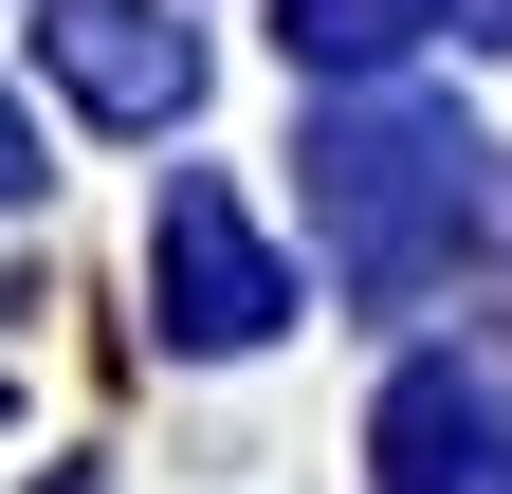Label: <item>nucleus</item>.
<instances>
[{"label": "nucleus", "mask_w": 512, "mask_h": 494, "mask_svg": "<svg viewBox=\"0 0 512 494\" xmlns=\"http://www.w3.org/2000/svg\"><path fill=\"white\" fill-rule=\"evenodd\" d=\"M311 220H330V257H348L366 293H421V275L476 238V147L421 129V110H366V129L311 147Z\"/></svg>", "instance_id": "f257e3e1"}, {"label": "nucleus", "mask_w": 512, "mask_h": 494, "mask_svg": "<svg viewBox=\"0 0 512 494\" xmlns=\"http://www.w3.org/2000/svg\"><path fill=\"white\" fill-rule=\"evenodd\" d=\"M147 293H165V330H183V348H256V330L293 312L275 238H256V220H238V183H202V165H183V183H165V220H147Z\"/></svg>", "instance_id": "f03ea898"}, {"label": "nucleus", "mask_w": 512, "mask_h": 494, "mask_svg": "<svg viewBox=\"0 0 512 494\" xmlns=\"http://www.w3.org/2000/svg\"><path fill=\"white\" fill-rule=\"evenodd\" d=\"M37 55H55L74 110H110V129H183V110H202V37L147 19V0H55Z\"/></svg>", "instance_id": "7ed1b4c3"}, {"label": "nucleus", "mask_w": 512, "mask_h": 494, "mask_svg": "<svg viewBox=\"0 0 512 494\" xmlns=\"http://www.w3.org/2000/svg\"><path fill=\"white\" fill-rule=\"evenodd\" d=\"M384 494H494V403L458 366H403L384 385Z\"/></svg>", "instance_id": "20e7f679"}, {"label": "nucleus", "mask_w": 512, "mask_h": 494, "mask_svg": "<svg viewBox=\"0 0 512 494\" xmlns=\"http://www.w3.org/2000/svg\"><path fill=\"white\" fill-rule=\"evenodd\" d=\"M421 19H458V0H293V74H403L421 55Z\"/></svg>", "instance_id": "39448f33"}, {"label": "nucleus", "mask_w": 512, "mask_h": 494, "mask_svg": "<svg viewBox=\"0 0 512 494\" xmlns=\"http://www.w3.org/2000/svg\"><path fill=\"white\" fill-rule=\"evenodd\" d=\"M19 183H37V129H19V92H0V202H19Z\"/></svg>", "instance_id": "423d86ee"}, {"label": "nucleus", "mask_w": 512, "mask_h": 494, "mask_svg": "<svg viewBox=\"0 0 512 494\" xmlns=\"http://www.w3.org/2000/svg\"><path fill=\"white\" fill-rule=\"evenodd\" d=\"M458 19H476V37H512V0H458Z\"/></svg>", "instance_id": "0eeeda50"}, {"label": "nucleus", "mask_w": 512, "mask_h": 494, "mask_svg": "<svg viewBox=\"0 0 512 494\" xmlns=\"http://www.w3.org/2000/svg\"><path fill=\"white\" fill-rule=\"evenodd\" d=\"M37 494H110V476H92V458H74V476H37Z\"/></svg>", "instance_id": "6e6552de"}]
</instances>
